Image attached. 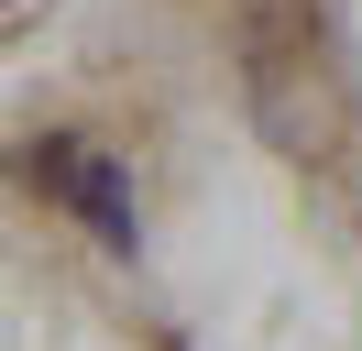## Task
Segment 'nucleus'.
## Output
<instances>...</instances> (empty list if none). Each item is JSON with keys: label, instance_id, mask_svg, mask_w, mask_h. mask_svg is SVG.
<instances>
[{"label": "nucleus", "instance_id": "nucleus-1", "mask_svg": "<svg viewBox=\"0 0 362 351\" xmlns=\"http://www.w3.org/2000/svg\"><path fill=\"white\" fill-rule=\"evenodd\" d=\"M66 197H77V209H88V231H99V241H132V187H121V176L99 165V154H77V176H66Z\"/></svg>", "mask_w": 362, "mask_h": 351}]
</instances>
